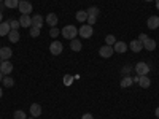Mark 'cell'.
Returning <instances> with one entry per match:
<instances>
[{
    "label": "cell",
    "mask_w": 159,
    "mask_h": 119,
    "mask_svg": "<svg viewBox=\"0 0 159 119\" xmlns=\"http://www.w3.org/2000/svg\"><path fill=\"white\" fill-rule=\"evenodd\" d=\"M62 37L64 38H67V40H73V38H76V35H78V29L75 27V25H65V27L62 29Z\"/></svg>",
    "instance_id": "obj_1"
},
{
    "label": "cell",
    "mask_w": 159,
    "mask_h": 119,
    "mask_svg": "<svg viewBox=\"0 0 159 119\" xmlns=\"http://www.w3.org/2000/svg\"><path fill=\"white\" fill-rule=\"evenodd\" d=\"M78 35L81 38H91L94 35V29H92V25H89V24H83L78 30Z\"/></svg>",
    "instance_id": "obj_2"
},
{
    "label": "cell",
    "mask_w": 159,
    "mask_h": 119,
    "mask_svg": "<svg viewBox=\"0 0 159 119\" xmlns=\"http://www.w3.org/2000/svg\"><path fill=\"white\" fill-rule=\"evenodd\" d=\"M62 49H64V45L61 42H57V40H54V42L49 45V52H51L52 56H59L61 52H62Z\"/></svg>",
    "instance_id": "obj_3"
},
{
    "label": "cell",
    "mask_w": 159,
    "mask_h": 119,
    "mask_svg": "<svg viewBox=\"0 0 159 119\" xmlns=\"http://www.w3.org/2000/svg\"><path fill=\"white\" fill-rule=\"evenodd\" d=\"M135 73H137L139 76H145L147 73H150V65H148L147 62H139V64L135 65Z\"/></svg>",
    "instance_id": "obj_4"
},
{
    "label": "cell",
    "mask_w": 159,
    "mask_h": 119,
    "mask_svg": "<svg viewBox=\"0 0 159 119\" xmlns=\"http://www.w3.org/2000/svg\"><path fill=\"white\" fill-rule=\"evenodd\" d=\"M18 10L21 11V15H30V13H32V3L27 2V0H24V2H19Z\"/></svg>",
    "instance_id": "obj_5"
},
{
    "label": "cell",
    "mask_w": 159,
    "mask_h": 119,
    "mask_svg": "<svg viewBox=\"0 0 159 119\" xmlns=\"http://www.w3.org/2000/svg\"><path fill=\"white\" fill-rule=\"evenodd\" d=\"M113 46H108V45H103L100 49H99V54H100V57H105V59H108V57H111L113 56Z\"/></svg>",
    "instance_id": "obj_6"
},
{
    "label": "cell",
    "mask_w": 159,
    "mask_h": 119,
    "mask_svg": "<svg viewBox=\"0 0 159 119\" xmlns=\"http://www.w3.org/2000/svg\"><path fill=\"white\" fill-rule=\"evenodd\" d=\"M19 24H21V27H24V29H30L32 27V18L29 15H21Z\"/></svg>",
    "instance_id": "obj_7"
},
{
    "label": "cell",
    "mask_w": 159,
    "mask_h": 119,
    "mask_svg": "<svg viewBox=\"0 0 159 119\" xmlns=\"http://www.w3.org/2000/svg\"><path fill=\"white\" fill-rule=\"evenodd\" d=\"M0 72H2L5 76L10 75V73L13 72V64H11L10 60H3L2 64H0Z\"/></svg>",
    "instance_id": "obj_8"
},
{
    "label": "cell",
    "mask_w": 159,
    "mask_h": 119,
    "mask_svg": "<svg viewBox=\"0 0 159 119\" xmlns=\"http://www.w3.org/2000/svg\"><path fill=\"white\" fill-rule=\"evenodd\" d=\"M11 56H13L11 48H8V46H2V48H0V59H2V60H8Z\"/></svg>",
    "instance_id": "obj_9"
},
{
    "label": "cell",
    "mask_w": 159,
    "mask_h": 119,
    "mask_svg": "<svg viewBox=\"0 0 159 119\" xmlns=\"http://www.w3.org/2000/svg\"><path fill=\"white\" fill-rule=\"evenodd\" d=\"M147 25H148L150 30H156L159 27V18L157 16H150L148 21H147Z\"/></svg>",
    "instance_id": "obj_10"
},
{
    "label": "cell",
    "mask_w": 159,
    "mask_h": 119,
    "mask_svg": "<svg viewBox=\"0 0 159 119\" xmlns=\"http://www.w3.org/2000/svg\"><path fill=\"white\" fill-rule=\"evenodd\" d=\"M127 48H129V46H127L124 42H116V43L113 45V51L118 52V54H123V52H126Z\"/></svg>",
    "instance_id": "obj_11"
},
{
    "label": "cell",
    "mask_w": 159,
    "mask_h": 119,
    "mask_svg": "<svg viewBox=\"0 0 159 119\" xmlns=\"http://www.w3.org/2000/svg\"><path fill=\"white\" fill-rule=\"evenodd\" d=\"M129 48H130V51H134V52H140V51L143 49V43L139 42V40H132L130 45H129Z\"/></svg>",
    "instance_id": "obj_12"
},
{
    "label": "cell",
    "mask_w": 159,
    "mask_h": 119,
    "mask_svg": "<svg viewBox=\"0 0 159 119\" xmlns=\"http://www.w3.org/2000/svg\"><path fill=\"white\" fill-rule=\"evenodd\" d=\"M45 19L42 18V15H35L32 18V27H37V29H42V25H43Z\"/></svg>",
    "instance_id": "obj_13"
},
{
    "label": "cell",
    "mask_w": 159,
    "mask_h": 119,
    "mask_svg": "<svg viewBox=\"0 0 159 119\" xmlns=\"http://www.w3.org/2000/svg\"><path fill=\"white\" fill-rule=\"evenodd\" d=\"M30 114H32L34 117L42 116V105H38V103H32V105H30Z\"/></svg>",
    "instance_id": "obj_14"
},
{
    "label": "cell",
    "mask_w": 159,
    "mask_h": 119,
    "mask_svg": "<svg viewBox=\"0 0 159 119\" xmlns=\"http://www.w3.org/2000/svg\"><path fill=\"white\" fill-rule=\"evenodd\" d=\"M143 48L147 49V51H154V49H156V40L147 38V40L143 42Z\"/></svg>",
    "instance_id": "obj_15"
},
{
    "label": "cell",
    "mask_w": 159,
    "mask_h": 119,
    "mask_svg": "<svg viewBox=\"0 0 159 119\" xmlns=\"http://www.w3.org/2000/svg\"><path fill=\"white\" fill-rule=\"evenodd\" d=\"M150 84H151V79H150L147 75L139 78V86H140V87H143V89H148V87H150Z\"/></svg>",
    "instance_id": "obj_16"
},
{
    "label": "cell",
    "mask_w": 159,
    "mask_h": 119,
    "mask_svg": "<svg viewBox=\"0 0 159 119\" xmlns=\"http://www.w3.org/2000/svg\"><path fill=\"white\" fill-rule=\"evenodd\" d=\"M57 21H59V18H57V15H54V13H49V15L46 16V22L51 25V27H56Z\"/></svg>",
    "instance_id": "obj_17"
},
{
    "label": "cell",
    "mask_w": 159,
    "mask_h": 119,
    "mask_svg": "<svg viewBox=\"0 0 159 119\" xmlns=\"http://www.w3.org/2000/svg\"><path fill=\"white\" fill-rule=\"evenodd\" d=\"M11 30L10 27V22H0V37H3V35H8Z\"/></svg>",
    "instance_id": "obj_18"
},
{
    "label": "cell",
    "mask_w": 159,
    "mask_h": 119,
    "mask_svg": "<svg viewBox=\"0 0 159 119\" xmlns=\"http://www.w3.org/2000/svg\"><path fill=\"white\" fill-rule=\"evenodd\" d=\"M70 48H72V51H81V42H80L78 38H73V40H70Z\"/></svg>",
    "instance_id": "obj_19"
},
{
    "label": "cell",
    "mask_w": 159,
    "mask_h": 119,
    "mask_svg": "<svg viewBox=\"0 0 159 119\" xmlns=\"http://www.w3.org/2000/svg\"><path fill=\"white\" fill-rule=\"evenodd\" d=\"M8 38H10V42H11V43H18V42H19V38H21V35H19L18 30H10Z\"/></svg>",
    "instance_id": "obj_20"
},
{
    "label": "cell",
    "mask_w": 159,
    "mask_h": 119,
    "mask_svg": "<svg viewBox=\"0 0 159 119\" xmlns=\"http://www.w3.org/2000/svg\"><path fill=\"white\" fill-rule=\"evenodd\" d=\"M3 5H5L7 8H10V10H16L18 5H19V0H5Z\"/></svg>",
    "instance_id": "obj_21"
},
{
    "label": "cell",
    "mask_w": 159,
    "mask_h": 119,
    "mask_svg": "<svg viewBox=\"0 0 159 119\" xmlns=\"http://www.w3.org/2000/svg\"><path fill=\"white\" fill-rule=\"evenodd\" d=\"M75 18L78 22H86L88 21V11H78L75 15Z\"/></svg>",
    "instance_id": "obj_22"
},
{
    "label": "cell",
    "mask_w": 159,
    "mask_h": 119,
    "mask_svg": "<svg viewBox=\"0 0 159 119\" xmlns=\"http://www.w3.org/2000/svg\"><path fill=\"white\" fill-rule=\"evenodd\" d=\"M2 81H3V86H5V87H11L13 84H15V79H13L10 75L3 76V79H2Z\"/></svg>",
    "instance_id": "obj_23"
},
{
    "label": "cell",
    "mask_w": 159,
    "mask_h": 119,
    "mask_svg": "<svg viewBox=\"0 0 159 119\" xmlns=\"http://www.w3.org/2000/svg\"><path fill=\"white\" fill-rule=\"evenodd\" d=\"M132 83H134V81H132V78L130 76H124L123 79H121V87H129V86H132Z\"/></svg>",
    "instance_id": "obj_24"
},
{
    "label": "cell",
    "mask_w": 159,
    "mask_h": 119,
    "mask_svg": "<svg viewBox=\"0 0 159 119\" xmlns=\"http://www.w3.org/2000/svg\"><path fill=\"white\" fill-rule=\"evenodd\" d=\"M88 16H94V18H97V16H99V8H97V7H91V8H88Z\"/></svg>",
    "instance_id": "obj_25"
},
{
    "label": "cell",
    "mask_w": 159,
    "mask_h": 119,
    "mask_svg": "<svg viewBox=\"0 0 159 119\" xmlns=\"http://www.w3.org/2000/svg\"><path fill=\"white\" fill-rule=\"evenodd\" d=\"M13 117H15V119H27V116H25V111H22V110H18V111H15Z\"/></svg>",
    "instance_id": "obj_26"
},
{
    "label": "cell",
    "mask_w": 159,
    "mask_h": 119,
    "mask_svg": "<svg viewBox=\"0 0 159 119\" xmlns=\"http://www.w3.org/2000/svg\"><path fill=\"white\" fill-rule=\"evenodd\" d=\"M115 43H116V38H115V35H107V38H105V45L113 46Z\"/></svg>",
    "instance_id": "obj_27"
},
{
    "label": "cell",
    "mask_w": 159,
    "mask_h": 119,
    "mask_svg": "<svg viewBox=\"0 0 159 119\" xmlns=\"http://www.w3.org/2000/svg\"><path fill=\"white\" fill-rule=\"evenodd\" d=\"M8 22H10V27H11V30H18V29L21 27V24H19V19H18V21L11 19V21H8Z\"/></svg>",
    "instance_id": "obj_28"
},
{
    "label": "cell",
    "mask_w": 159,
    "mask_h": 119,
    "mask_svg": "<svg viewBox=\"0 0 159 119\" xmlns=\"http://www.w3.org/2000/svg\"><path fill=\"white\" fill-rule=\"evenodd\" d=\"M59 33H61V32H59L57 27H51V30H49V37H51V38L56 40V37H59Z\"/></svg>",
    "instance_id": "obj_29"
},
{
    "label": "cell",
    "mask_w": 159,
    "mask_h": 119,
    "mask_svg": "<svg viewBox=\"0 0 159 119\" xmlns=\"http://www.w3.org/2000/svg\"><path fill=\"white\" fill-rule=\"evenodd\" d=\"M40 32H42V29H37V27H30V37L32 38H37L40 35Z\"/></svg>",
    "instance_id": "obj_30"
},
{
    "label": "cell",
    "mask_w": 159,
    "mask_h": 119,
    "mask_svg": "<svg viewBox=\"0 0 159 119\" xmlns=\"http://www.w3.org/2000/svg\"><path fill=\"white\" fill-rule=\"evenodd\" d=\"M72 81H73V78H72V76H65V78H64V84H65V86H70Z\"/></svg>",
    "instance_id": "obj_31"
},
{
    "label": "cell",
    "mask_w": 159,
    "mask_h": 119,
    "mask_svg": "<svg viewBox=\"0 0 159 119\" xmlns=\"http://www.w3.org/2000/svg\"><path fill=\"white\" fill-rule=\"evenodd\" d=\"M96 21H97V18H94V16H88V21H86V22H88L89 25H94Z\"/></svg>",
    "instance_id": "obj_32"
},
{
    "label": "cell",
    "mask_w": 159,
    "mask_h": 119,
    "mask_svg": "<svg viewBox=\"0 0 159 119\" xmlns=\"http://www.w3.org/2000/svg\"><path fill=\"white\" fill-rule=\"evenodd\" d=\"M129 72H130V65H126V67L123 68V75L124 76H129Z\"/></svg>",
    "instance_id": "obj_33"
},
{
    "label": "cell",
    "mask_w": 159,
    "mask_h": 119,
    "mask_svg": "<svg viewBox=\"0 0 159 119\" xmlns=\"http://www.w3.org/2000/svg\"><path fill=\"white\" fill-rule=\"evenodd\" d=\"M147 38H148V35H147V33H140V35H139V42H142V43H143Z\"/></svg>",
    "instance_id": "obj_34"
},
{
    "label": "cell",
    "mask_w": 159,
    "mask_h": 119,
    "mask_svg": "<svg viewBox=\"0 0 159 119\" xmlns=\"http://www.w3.org/2000/svg\"><path fill=\"white\" fill-rule=\"evenodd\" d=\"M81 119H94V117H92V114L86 113V114H83V117H81Z\"/></svg>",
    "instance_id": "obj_35"
},
{
    "label": "cell",
    "mask_w": 159,
    "mask_h": 119,
    "mask_svg": "<svg viewBox=\"0 0 159 119\" xmlns=\"http://www.w3.org/2000/svg\"><path fill=\"white\" fill-rule=\"evenodd\" d=\"M139 78H140V76H139V75H135L134 78H132V81H134V83H139Z\"/></svg>",
    "instance_id": "obj_36"
},
{
    "label": "cell",
    "mask_w": 159,
    "mask_h": 119,
    "mask_svg": "<svg viewBox=\"0 0 159 119\" xmlns=\"http://www.w3.org/2000/svg\"><path fill=\"white\" fill-rule=\"evenodd\" d=\"M0 22H3V13L0 11Z\"/></svg>",
    "instance_id": "obj_37"
},
{
    "label": "cell",
    "mask_w": 159,
    "mask_h": 119,
    "mask_svg": "<svg viewBox=\"0 0 159 119\" xmlns=\"http://www.w3.org/2000/svg\"><path fill=\"white\" fill-rule=\"evenodd\" d=\"M154 113H156V117H159V107L156 108V111H154Z\"/></svg>",
    "instance_id": "obj_38"
},
{
    "label": "cell",
    "mask_w": 159,
    "mask_h": 119,
    "mask_svg": "<svg viewBox=\"0 0 159 119\" xmlns=\"http://www.w3.org/2000/svg\"><path fill=\"white\" fill-rule=\"evenodd\" d=\"M2 79H3V73L0 72V83H2Z\"/></svg>",
    "instance_id": "obj_39"
},
{
    "label": "cell",
    "mask_w": 159,
    "mask_h": 119,
    "mask_svg": "<svg viewBox=\"0 0 159 119\" xmlns=\"http://www.w3.org/2000/svg\"><path fill=\"white\" fill-rule=\"evenodd\" d=\"M2 95H3V90H2V87H0V99H2Z\"/></svg>",
    "instance_id": "obj_40"
},
{
    "label": "cell",
    "mask_w": 159,
    "mask_h": 119,
    "mask_svg": "<svg viewBox=\"0 0 159 119\" xmlns=\"http://www.w3.org/2000/svg\"><path fill=\"white\" fill-rule=\"evenodd\" d=\"M145 2H153V0H145Z\"/></svg>",
    "instance_id": "obj_41"
},
{
    "label": "cell",
    "mask_w": 159,
    "mask_h": 119,
    "mask_svg": "<svg viewBox=\"0 0 159 119\" xmlns=\"http://www.w3.org/2000/svg\"><path fill=\"white\" fill-rule=\"evenodd\" d=\"M19 2H24V0H19Z\"/></svg>",
    "instance_id": "obj_42"
},
{
    "label": "cell",
    "mask_w": 159,
    "mask_h": 119,
    "mask_svg": "<svg viewBox=\"0 0 159 119\" xmlns=\"http://www.w3.org/2000/svg\"><path fill=\"white\" fill-rule=\"evenodd\" d=\"M0 3H2V0H0Z\"/></svg>",
    "instance_id": "obj_43"
},
{
    "label": "cell",
    "mask_w": 159,
    "mask_h": 119,
    "mask_svg": "<svg viewBox=\"0 0 159 119\" xmlns=\"http://www.w3.org/2000/svg\"><path fill=\"white\" fill-rule=\"evenodd\" d=\"M0 60H2V59H0ZM0 64H2V62H0Z\"/></svg>",
    "instance_id": "obj_44"
},
{
    "label": "cell",
    "mask_w": 159,
    "mask_h": 119,
    "mask_svg": "<svg viewBox=\"0 0 159 119\" xmlns=\"http://www.w3.org/2000/svg\"><path fill=\"white\" fill-rule=\"evenodd\" d=\"M0 48H2V46H0Z\"/></svg>",
    "instance_id": "obj_45"
}]
</instances>
